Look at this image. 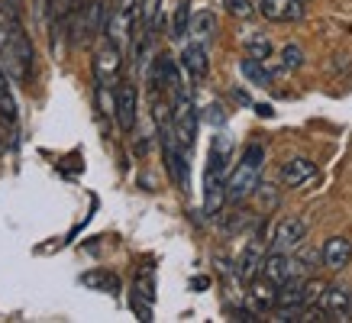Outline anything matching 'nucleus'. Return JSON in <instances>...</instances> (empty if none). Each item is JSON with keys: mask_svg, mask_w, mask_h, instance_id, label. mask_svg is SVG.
<instances>
[{"mask_svg": "<svg viewBox=\"0 0 352 323\" xmlns=\"http://www.w3.org/2000/svg\"><path fill=\"white\" fill-rule=\"evenodd\" d=\"M0 65L3 71L16 81V85H26L32 71V45L30 36L23 32L20 16L16 10H3L0 7Z\"/></svg>", "mask_w": 352, "mask_h": 323, "instance_id": "f257e3e1", "label": "nucleus"}, {"mask_svg": "<svg viewBox=\"0 0 352 323\" xmlns=\"http://www.w3.org/2000/svg\"><path fill=\"white\" fill-rule=\"evenodd\" d=\"M230 152H233L230 136H214L210 165H207V175H204V214L207 216L220 214V207L226 201V162H230Z\"/></svg>", "mask_w": 352, "mask_h": 323, "instance_id": "f03ea898", "label": "nucleus"}, {"mask_svg": "<svg viewBox=\"0 0 352 323\" xmlns=\"http://www.w3.org/2000/svg\"><path fill=\"white\" fill-rule=\"evenodd\" d=\"M262 162H265V149H262L258 142L245 146L243 159L236 162V168L230 172V178H226V201L239 204V201H245L249 194L256 191L258 178H262Z\"/></svg>", "mask_w": 352, "mask_h": 323, "instance_id": "7ed1b4c3", "label": "nucleus"}, {"mask_svg": "<svg viewBox=\"0 0 352 323\" xmlns=\"http://www.w3.org/2000/svg\"><path fill=\"white\" fill-rule=\"evenodd\" d=\"M136 20H142V16H139V0H110V10H107V16H104L107 39H113L120 49L133 45Z\"/></svg>", "mask_w": 352, "mask_h": 323, "instance_id": "20e7f679", "label": "nucleus"}, {"mask_svg": "<svg viewBox=\"0 0 352 323\" xmlns=\"http://www.w3.org/2000/svg\"><path fill=\"white\" fill-rule=\"evenodd\" d=\"M171 126H175V140L182 142V149L191 152L194 136H197V110L188 94H175L171 100Z\"/></svg>", "mask_w": 352, "mask_h": 323, "instance_id": "39448f33", "label": "nucleus"}, {"mask_svg": "<svg viewBox=\"0 0 352 323\" xmlns=\"http://www.w3.org/2000/svg\"><path fill=\"white\" fill-rule=\"evenodd\" d=\"M120 68H123V49H120L113 39L97 45V52H94V81L97 85L110 87L120 78Z\"/></svg>", "mask_w": 352, "mask_h": 323, "instance_id": "423d86ee", "label": "nucleus"}, {"mask_svg": "<svg viewBox=\"0 0 352 323\" xmlns=\"http://www.w3.org/2000/svg\"><path fill=\"white\" fill-rule=\"evenodd\" d=\"M113 113H117V123L123 133H133L139 117V97H136V85L133 81H120L117 91H113Z\"/></svg>", "mask_w": 352, "mask_h": 323, "instance_id": "0eeeda50", "label": "nucleus"}, {"mask_svg": "<svg viewBox=\"0 0 352 323\" xmlns=\"http://www.w3.org/2000/svg\"><path fill=\"white\" fill-rule=\"evenodd\" d=\"M307 236V223L298 220V216H285L281 223L275 226V236H272V249L275 252H291V249H298Z\"/></svg>", "mask_w": 352, "mask_h": 323, "instance_id": "6e6552de", "label": "nucleus"}, {"mask_svg": "<svg viewBox=\"0 0 352 323\" xmlns=\"http://www.w3.org/2000/svg\"><path fill=\"white\" fill-rule=\"evenodd\" d=\"M262 275H265L268 281H275V285H285V281L300 275V262L294 256H288V252H272V256H265V262H262Z\"/></svg>", "mask_w": 352, "mask_h": 323, "instance_id": "1a4fd4ad", "label": "nucleus"}, {"mask_svg": "<svg viewBox=\"0 0 352 323\" xmlns=\"http://www.w3.org/2000/svg\"><path fill=\"white\" fill-rule=\"evenodd\" d=\"M320 311L330 317V320H346L352 311V294L346 285H327L320 294Z\"/></svg>", "mask_w": 352, "mask_h": 323, "instance_id": "9d476101", "label": "nucleus"}, {"mask_svg": "<svg viewBox=\"0 0 352 323\" xmlns=\"http://www.w3.org/2000/svg\"><path fill=\"white\" fill-rule=\"evenodd\" d=\"M258 10L272 23H294L304 16V3L300 0H262Z\"/></svg>", "mask_w": 352, "mask_h": 323, "instance_id": "9b49d317", "label": "nucleus"}, {"mask_svg": "<svg viewBox=\"0 0 352 323\" xmlns=\"http://www.w3.org/2000/svg\"><path fill=\"white\" fill-rule=\"evenodd\" d=\"M182 68L194 78V81H204V78H207V71H210L207 45H204V43H194V39H191V45H184V52H182Z\"/></svg>", "mask_w": 352, "mask_h": 323, "instance_id": "f8f14e48", "label": "nucleus"}, {"mask_svg": "<svg viewBox=\"0 0 352 323\" xmlns=\"http://www.w3.org/2000/svg\"><path fill=\"white\" fill-rule=\"evenodd\" d=\"M323 265L333 271H340L349 265V258H352V243L346 236H330L327 239V246H323Z\"/></svg>", "mask_w": 352, "mask_h": 323, "instance_id": "ddd939ff", "label": "nucleus"}, {"mask_svg": "<svg viewBox=\"0 0 352 323\" xmlns=\"http://www.w3.org/2000/svg\"><path fill=\"white\" fill-rule=\"evenodd\" d=\"M317 175V165L310 159H291L281 165V184L285 188H300L304 181H310Z\"/></svg>", "mask_w": 352, "mask_h": 323, "instance_id": "4468645a", "label": "nucleus"}, {"mask_svg": "<svg viewBox=\"0 0 352 323\" xmlns=\"http://www.w3.org/2000/svg\"><path fill=\"white\" fill-rule=\"evenodd\" d=\"M265 243H262V233H258L249 246H245V252H243V258H239V278L243 281H252L256 278V271L262 269V262H265Z\"/></svg>", "mask_w": 352, "mask_h": 323, "instance_id": "2eb2a0df", "label": "nucleus"}, {"mask_svg": "<svg viewBox=\"0 0 352 323\" xmlns=\"http://www.w3.org/2000/svg\"><path fill=\"white\" fill-rule=\"evenodd\" d=\"M78 10V0H49V10H45V20H49V30H52V39L62 32V26Z\"/></svg>", "mask_w": 352, "mask_h": 323, "instance_id": "dca6fc26", "label": "nucleus"}, {"mask_svg": "<svg viewBox=\"0 0 352 323\" xmlns=\"http://www.w3.org/2000/svg\"><path fill=\"white\" fill-rule=\"evenodd\" d=\"M188 32H191V39L194 43H210L217 36V16L210 10H201V13H194L191 16V26H188Z\"/></svg>", "mask_w": 352, "mask_h": 323, "instance_id": "f3484780", "label": "nucleus"}, {"mask_svg": "<svg viewBox=\"0 0 352 323\" xmlns=\"http://www.w3.org/2000/svg\"><path fill=\"white\" fill-rule=\"evenodd\" d=\"M100 16H107L100 0H91L87 7H81V26H78V36H75L78 43H87V39L94 36V32H97V20H100Z\"/></svg>", "mask_w": 352, "mask_h": 323, "instance_id": "a211bd4d", "label": "nucleus"}, {"mask_svg": "<svg viewBox=\"0 0 352 323\" xmlns=\"http://www.w3.org/2000/svg\"><path fill=\"white\" fill-rule=\"evenodd\" d=\"M249 298H252V304H256L258 311H268V307H275V304H278V285H275V281H268L265 275H262V281H252Z\"/></svg>", "mask_w": 352, "mask_h": 323, "instance_id": "6ab92c4d", "label": "nucleus"}, {"mask_svg": "<svg viewBox=\"0 0 352 323\" xmlns=\"http://www.w3.org/2000/svg\"><path fill=\"white\" fill-rule=\"evenodd\" d=\"M239 71H243V75L249 78L252 85H258V87L272 85V71L265 68V62H262V58H252V55H249V58H243V62H239Z\"/></svg>", "mask_w": 352, "mask_h": 323, "instance_id": "aec40b11", "label": "nucleus"}, {"mask_svg": "<svg viewBox=\"0 0 352 323\" xmlns=\"http://www.w3.org/2000/svg\"><path fill=\"white\" fill-rule=\"evenodd\" d=\"M0 120L3 123H16V97H13L10 85H7L3 65H0Z\"/></svg>", "mask_w": 352, "mask_h": 323, "instance_id": "412c9836", "label": "nucleus"}, {"mask_svg": "<svg viewBox=\"0 0 352 323\" xmlns=\"http://www.w3.org/2000/svg\"><path fill=\"white\" fill-rule=\"evenodd\" d=\"M188 26H191V0H178V10L171 20V39H184Z\"/></svg>", "mask_w": 352, "mask_h": 323, "instance_id": "4be33fe9", "label": "nucleus"}, {"mask_svg": "<svg viewBox=\"0 0 352 323\" xmlns=\"http://www.w3.org/2000/svg\"><path fill=\"white\" fill-rule=\"evenodd\" d=\"M81 285H87V288H100V291H117L120 288L117 275H110V271H87V275H81Z\"/></svg>", "mask_w": 352, "mask_h": 323, "instance_id": "5701e85b", "label": "nucleus"}, {"mask_svg": "<svg viewBox=\"0 0 352 323\" xmlns=\"http://www.w3.org/2000/svg\"><path fill=\"white\" fill-rule=\"evenodd\" d=\"M245 52L252 55V58H262V62H265L268 55H272V39L262 36V32H252V36L245 39Z\"/></svg>", "mask_w": 352, "mask_h": 323, "instance_id": "b1692460", "label": "nucleus"}, {"mask_svg": "<svg viewBox=\"0 0 352 323\" xmlns=\"http://www.w3.org/2000/svg\"><path fill=\"white\" fill-rule=\"evenodd\" d=\"M304 65V52H300V45L288 43L285 49H281V68L285 71H294V68H300Z\"/></svg>", "mask_w": 352, "mask_h": 323, "instance_id": "393cba45", "label": "nucleus"}, {"mask_svg": "<svg viewBox=\"0 0 352 323\" xmlns=\"http://www.w3.org/2000/svg\"><path fill=\"white\" fill-rule=\"evenodd\" d=\"M159 3H162V0H139V16H142V30H146V32H152V26H155Z\"/></svg>", "mask_w": 352, "mask_h": 323, "instance_id": "a878e982", "label": "nucleus"}, {"mask_svg": "<svg viewBox=\"0 0 352 323\" xmlns=\"http://www.w3.org/2000/svg\"><path fill=\"white\" fill-rule=\"evenodd\" d=\"M223 7L230 16H239V20H249L252 13H256V7H252V0H223Z\"/></svg>", "mask_w": 352, "mask_h": 323, "instance_id": "bb28decb", "label": "nucleus"}, {"mask_svg": "<svg viewBox=\"0 0 352 323\" xmlns=\"http://www.w3.org/2000/svg\"><path fill=\"white\" fill-rule=\"evenodd\" d=\"M207 120H210V123H223V120H226L223 107H217V104H214V107H210V113H207Z\"/></svg>", "mask_w": 352, "mask_h": 323, "instance_id": "cd10ccee", "label": "nucleus"}, {"mask_svg": "<svg viewBox=\"0 0 352 323\" xmlns=\"http://www.w3.org/2000/svg\"><path fill=\"white\" fill-rule=\"evenodd\" d=\"M0 152H3V142H0Z\"/></svg>", "mask_w": 352, "mask_h": 323, "instance_id": "c85d7f7f", "label": "nucleus"}, {"mask_svg": "<svg viewBox=\"0 0 352 323\" xmlns=\"http://www.w3.org/2000/svg\"><path fill=\"white\" fill-rule=\"evenodd\" d=\"M300 3H307V0H300Z\"/></svg>", "mask_w": 352, "mask_h": 323, "instance_id": "c756f323", "label": "nucleus"}]
</instances>
